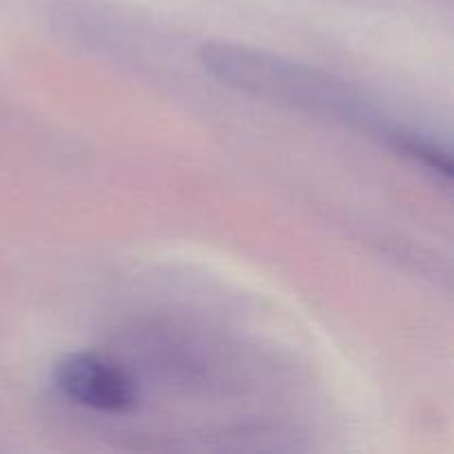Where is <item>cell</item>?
I'll return each mask as SVG.
<instances>
[{
	"label": "cell",
	"mask_w": 454,
	"mask_h": 454,
	"mask_svg": "<svg viewBox=\"0 0 454 454\" xmlns=\"http://www.w3.org/2000/svg\"><path fill=\"white\" fill-rule=\"evenodd\" d=\"M200 56L215 78L253 96L359 124L368 131H380L388 142L399 131L397 127L384 122V118H380L366 100L344 82L300 62L229 43L204 44Z\"/></svg>",
	"instance_id": "obj_1"
},
{
	"label": "cell",
	"mask_w": 454,
	"mask_h": 454,
	"mask_svg": "<svg viewBox=\"0 0 454 454\" xmlns=\"http://www.w3.org/2000/svg\"><path fill=\"white\" fill-rule=\"evenodd\" d=\"M58 390L74 403L98 412L124 415L140 402L136 380L118 364L93 353H67L53 364Z\"/></svg>",
	"instance_id": "obj_2"
}]
</instances>
